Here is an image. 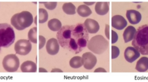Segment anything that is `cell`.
Returning <instances> with one entry per match:
<instances>
[{"mask_svg": "<svg viewBox=\"0 0 148 82\" xmlns=\"http://www.w3.org/2000/svg\"><path fill=\"white\" fill-rule=\"evenodd\" d=\"M140 53L138 52V50H136L134 47H128L126 48L124 53L125 60L130 63H132L140 57Z\"/></svg>", "mask_w": 148, "mask_h": 82, "instance_id": "cell-9", "label": "cell"}, {"mask_svg": "<svg viewBox=\"0 0 148 82\" xmlns=\"http://www.w3.org/2000/svg\"><path fill=\"white\" fill-rule=\"evenodd\" d=\"M126 17H127V19L130 21V23L132 25L138 24L141 21L142 19L141 14L139 12L134 10H127V13H126Z\"/></svg>", "mask_w": 148, "mask_h": 82, "instance_id": "cell-12", "label": "cell"}, {"mask_svg": "<svg viewBox=\"0 0 148 82\" xmlns=\"http://www.w3.org/2000/svg\"><path fill=\"white\" fill-rule=\"evenodd\" d=\"M134 47L142 55L148 54V26L144 25L138 28L135 32L132 42Z\"/></svg>", "mask_w": 148, "mask_h": 82, "instance_id": "cell-2", "label": "cell"}, {"mask_svg": "<svg viewBox=\"0 0 148 82\" xmlns=\"http://www.w3.org/2000/svg\"><path fill=\"white\" fill-rule=\"evenodd\" d=\"M32 49V44L30 41L25 39H21L15 44V50L17 54L26 56L30 52Z\"/></svg>", "mask_w": 148, "mask_h": 82, "instance_id": "cell-7", "label": "cell"}, {"mask_svg": "<svg viewBox=\"0 0 148 82\" xmlns=\"http://www.w3.org/2000/svg\"><path fill=\"white\" fill-rule=\"evenodd\" d=\"M35 24L37 25V16H36L35 17Z\"/></svg>", "mask_w": 148, "mask_h": 82, "instance_id": "cell-33", "label": "cell"}, {"mask_svg": "<svg viewBox=\"0 0 148 82\" xmlns=\"http://www.w3.org/2000/svg\"><path fill=\"white\" fill-rule=\"evenodd\" d=\"M82 58L83 65H84L85 69H87V70H91L96 65L97 62V58L92 53L87 52L84 53V54H83Z\"/></svg>", "mask_w": 148, "mask_h": 82, "instance_id": "cell-8", "label": "cell"}, {"mask_svg": "<svg viewBox=\"0 0 148 82\" xmlns=\"http://www.w3.org/2000/svg\"><path fill=\"white\" fill-rule=\"evenodd\" d=\"M2 65L5 70L8 72H15L19 69V60L15 54L7 55L3 58Z\"/></svg>", "mask_w": 148, "mask_h": 82, "instance_id": "cell-6", "label": "cell"}, {"mask_svg": "<svg viewBox=\"0 0 148 82\" xmlns=\"http://www.w3.org/2000/svg\"><path fill=\"white\" fill-rule=\"evenodd\" d=\"M62 9L67 15H73L76 13L75 6L72 3H65L62 6Z\"/></svg>", "mask_w": 148, "mask_h": 82, "instance_id": "cell-20", "label": "cell"}, {"mask_svg": "<svg viewBox=\"0 0 148 82\" xmlns=\"http://www.w3.org/2000/svg\"><path fill=\"white\" fill-rule=\"evenodd\" d=\"M95 73H106L107 71L105 70L104 69H103V68H99V69H96V70L95 71Z\"/></svg>", "mask_w": 148, "mask_h": 82, "instance_id": "cell-29", "label": "cell"}, {"mask_svg": "<svg viewBox=\"0 0 148 82\" xmlns=\"http://www.w3.org/2000/svg\"><path fill=\"white\" fill-rule=\"evenodd\" d=\"M46 51L50 55L57 54L59 51V43L55 38H50L46 44Z\"/></svg>", "mask_w": 148, "mask_h": 82, "instance_id": "cell-11", "label": "cell"}, {"mask_svg": "<svg viewBox=\"0 0 148 82\" xmlns=\"http://www.w3.org/2000/svg\"><path fill=\"white\" fill-rule=\"evenodd\" d=\"M28 40L33 43H37V27L32 28L28 32Z\"/></svg>", "mask_w": 148, "mask_h": 82, "instance_id": "cell-22", "label": "cell"}, {"mask_svg": "<svg viewBox=\"0 0 148 82\" xmlns=\"http://www.w3.org/2000/svg\"><path fill=\"white\" fill-rule=\"evenodd\" d=\"M15 40L12 27L8 24H0V47L8 48Z\"/></svg>", "mask_w": 148, "mask_h": 82, "instance_id": "cell-4", "label": "cell"}, {"mask_svg": "<svg viewBox=\"0 0 148 82\" xmlns=\"http://www.w3.org/2000/svg\"><path fill=\"white\" fill-rule=\"evenodd\" d=\"M95 12L99 15H105L109 12V3L98 2L95 6Z\"/></svg>", "mask_w": 148, "mask_h": 82, "instance_id": "cell-15", "label": "cell"}, {"mask_svg": "<svg viewBox=\"0 0 148 82\" xmlns=\"http://www.w3.org/2000/svg\"><path fill=\"white\" fill-rule=\"evenodd\" d=\"M77 13L81 17H87L92 14V10L89 7L86 5H80L77 8Z\"/></svg>", "mask_w": 148, "mask_h": 82, "instance_id": "cell-19", "label": "cell"}, {"mask_svg": "<svg viewBox=\"0 0 148 82\" xmlns=\"http://www.w3.org/2000/svg\"><path fill=\"white\" fill-rule=\"evenodd\" d=\"M48 19V13L45 9L40 8L39 10V24H44Z\"/></svg>", "mask_w": 148, "mask_h": 82, "instance_id": "cell-23", "label": "cell"}, {"mask_svg": "<svg viewBox=\"0 0 148 82\" xmlns=\"http://www.w3.org/2000/svg\"><path fill=\"white\" fill-rule=\"evenodd\" d=\"M95 2H87V1H84V5H86V6H90V5H93L95 4Z\"/></svg>", "mask_w": 148, "mask_h": 82, "instance_id": "cell-31", "label": "cell"}, {"mask_svg": "<svg viewBox=\"0 0 148 82\" xmlns=\"http://www.w3.org/2000/svg\"><path fill=\"white\" fill-rule=\"evenodd\" d=\"M23 73H35L37 71V65L32 61L24 62L21 66Z\"/></svg>", "mask_w": 148, "mask_h": 82, "instance_id": "cell-14", "label": "cell"}, {"mask_svg": "<svg viewBox=\"0 0 148 82\" xmlns=\"http://www.w3.org/2000/svg\"><path fill=\"white\" fill-rule=\"evenodd\" d=\"M83 65L82 58L79 56H75L70 60V66L73 69H79Z\"/></svg>", "mask_w": 148, "mask_h": 82, "instance_id": "cell-21", "label": "cell"}, {"mask_svg": "<svg viewBox=\"0 0 148 82\" xmlns=\"http://www.w3.org/2000/svg\"><path fill=\"white\" fill-rule=\"evenodd\" d=\"M84 26L87 30L88 32L90 34H95L99 30L100 26L99 23L94 19H88L84 22Z\"/></svg>", "mask_w": 148, "mask_h": 82, "instance_id": "cell-13", "label": "cell"}, {"mask_svg": "<svg viewBox=\"0 0 148 82\" xmlns=\"http://www.w3.org/2000/svg\"><path fill=\"white\" fill-rule=\"evenodd\" d=\"M39 73H47V71L46 70V69H43V68H40L39 70Z\"/></svg>", "mask_w": 148, "mask_h": 82, "instance_id": "cell-32", "label": "cell"}, {"mask_svg": "<svg viewBox=\"0 0 148 82\" xmlns=\"http://www.w3.org/2000/svg\"><path fill=\"white\" fill-rule=\"evenodd\" d=\"M48 26L49 29L52 31L58 32L62 28V24L61 21L57 19H52L48 21Z\"/></svg>", "mask_w": 148, "mask_h": 82, "instance_id": "cell-18", "label": "cell"}, {"mask_svg": "<svg viewBox=\"0 0 148 82\" xmlns=\"http://www.w3.org/2000/svg\"><path fill=\"white\" fill-rule=\"evenodd\" d=\"M136 31V30L135 29L134 27L133 26H129L126 28L125 31H124L123 34V36L124 42H125V43H127V42L133 40Z\"/></svg>", "mask_w": 148, "mask_h": 82, "instance_id": "cell-16", "label": "cell"}, {"mask_svg": "<svg viewBox=\"0 0 148 82\" xmlns=\"http://www.w3.org/2000/svg\"><path fill=\"white\" fill-rule=\"evenodd\" d=\"M57 38L61 47L77 54L87 47L89 33L84 24H77L62 27L57 34Z\"/></svg>", "mask_w": 148, "mask_h": 82, "instance_id": "cell-1", "label": "cell"}, {"mask_svg": "<svg viewBox=\"0 0 148 82\" xmlns=\"http://www.w3.org/2000/svg\"><path fill=\"white\" fill-rule=\"evenodd\" d=\"M33 21V17L30 12L23 11L12 16L10 22L17 30H23L31 26Z\"/></svg>", "mask_w": 148, "mask_h": 82, "instance_id": "cell-3", "label": "cell"}, {"mask_svg": "<svg viewBox=\"0 0 148 82\" xmlns=\"http://www.w3.org/2000/svg\"><path fill=\"white\" fill-rule=\"evenodd\" d=\"M45 44H46V38L43 36L40 35L39 36V49H42L44 47Z\"/></svg>", "mask_w": 148, "mask_h": 82, "instance_id": "cell-26", "label": "cell"}, {"mask_svg": "<svg viewBox=\"0 0 148 82\" xmlns=\"http://www.w3.org/2000/svg\"><path fill=\"white\" fill-rule=\"evenodd\" d=\"M87 47L92 52L102 54L109 47V42L101 35L95 36L88 41Z\"/></svg>", "mask_w": 148, "mask_h": 82, "instance_id": "cell-5", "label": "cell"}, {"mask_svg": "<svg viewBox=\"0 0 148 82\" xmlns=\"http://www.w3.org/2000/svg\"><path fill=\"white\" fill-rule=\"evenodd\" d=\"M52 73H62L63 71L59 69H54L51 71Z\"/></svg>", "mask_w": 148, "mask_h": 82, "instance_id": "cell-30", "label": "cell"}, {"mask_svg": "<svg viewBox=\"0 0 148 82\" xmlns=\"http://www.w3.org/2000/svg\"><path fill=\"white\" fill-rule=\"evenodd\" d=\"M118 38H119V36H118V34H117V33L115 31L112 30V41H111L112 43L114 44L115 43V42H116V41L118 40Z\"/></svg>", "mask_w": 148, "mask_h": 82, "instance_id": "cell-27", "label": "cell"}, {"mask_svg": "<svg viewBox=\"0 0 148 82\" xmlns=\"http://www.w3.org/2000/svg\"><path fill=\"white\" fill-rule=\"evenodd\" d=\"M127 23L125 18L121 15H115L112 18V26L118 30H122L127 26Z\"/></svg>", "mask_w": 148, "mask_h": 82, "instance_id": "cell-10", "label": "cell"}, {"mask_svg": "<svg viewBox=\"0 0 148 82\" xmlns=\"http://www.w3.org/2000/svg\"><path fill=\"white\" fill-rule=\"evenodd\" d=\"M105 33H106V37L108 38V40H110V26H109V25H108V24L106 25Z\"/></svg>", "mask_w": 148, "mask_h": 82, "instance_id": "cell-28", "label": "cell"}, {"mask_svg": "<svg viewBox=\"0 0 148 82\" xmlns=\"http://www.w3.org/2000/svg\"><path fill=\"white\" fill-rule=\"evenodd\" d=\"M42 3H44L45 7L47 9H48V10H54L56 8V6H57V3L55 2V1H54V2H41Z\"/></svg>", "mask_w": 148, "mask_h": 82, "instance_id": "cell-25", "label": "cell"}, {"mask_svg": "<svg viewBox=\"0 0 148 82\" xmlns=\"http://www.w3.org/2000/svg\"><path fill=\"white\" fill-rule=\"evenodd\" d=\"M136 69L138 72H146L148 69V58L146 57L140 58L137 62Z\"/></svg>", "mask_w": 148, "mask_h": 82, "instance_id": "cell-17", "label": "cell"}, {"mask_svg": "<svg viewBox=\"0 0 148 82\" xmlns=\"http://www.w3.org/2000/svg\"><path fill=\"white\" fill-rule=\"evenodd\" d=\"M120 54V50L116 46H112V58L115 59L119 56Z\"/></svg>", "mask_w": 148, "mask_h": 82, "instance_id": "cell-24", "label": "cell"}]
</instances>
